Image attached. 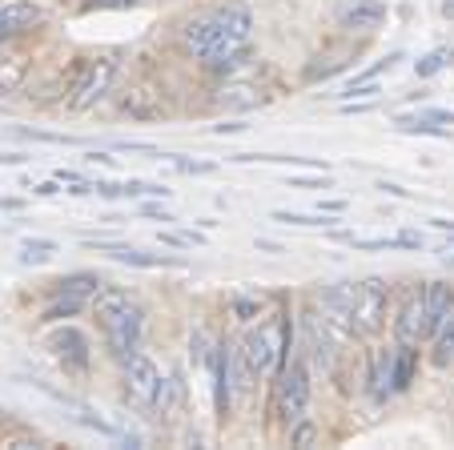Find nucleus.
<instances>
[{
  "instance_id": "nucleus-1",
  "label": "nucleus",
  "mask_w": 454,
  "mask_h": 450,
  "mask_svg": "<svg viewBox=\"0 0 454 450\" xmlns=\"http://www.w3.org/2000/svg\"><path fill=\"white\" fill-rule=\"evenodd\" d=\"M249 36H254V17L246 0H230L225 9L193 20L185 28V49L201 57L214 73H233L249 57Z\"/></svg>"
},
{
  "instance_id": "nucleus-2",
  "label": "nucleus",
  "mask_w": 454,
  "mask_h": 450,
  "mask_svg": "<svg viewBox=\"0 0 454 450\" xmlns=\"http://www.w3.org/2000/svg\"><path fill=\"white\" fill-rule=\"evenodd\" d=\"M89 306H93V318L101 322L105 346H109L113 358H129L133 350L141 346L145 314H141V306L129 297V289L101 286L93 297H89Z\"/></svg>"
},
{
  "instance_id": "nucleus-3",
  "label": "nucleus",
  "mask_w": 454,
  "mask_h": 450,
  "mask_svg": "<svg viewBox=\"0 0 454 450\" xmlns=\"http://www.w3.org/2000/svg\"><path fill=\"white\" fill-rule=\"evenodd\" d=\"M294 350V322L290 314H270L266 322H257L254 330L241 338V354H246L249 370L257 374V383H270V378H278V370H282V362L290 358Z\"/></svg>"
},
{
  "instance_id": "nucleus-4",
  "label": "nucleus",
  "mask_w": 454,
  "mask_h": 450,
  "mask_svg": "<svg viewBox=\"0 0 454 450\" xmlns=\"http://www.w3.org/2000/svg\"><path fill=\"white\" fill-rule=\"evenodd\" d=\"M309 410V370L301 358H286L278 370V418L294 426Z\"/></svg>"
},
{
  "instance_id": "nucleus-5",
  "label": "nucleus",
  "mask_w": 454,
  "mask_h": 450,
  "mask_svg": "<svg viewBox=\"0 0 454 450\" xmlns=\"http://www.w3.org/2000/svg\"><path fill=\"white\" fill-rule=\"evenodd\" d=\"M386 306H390V286L382 278H366L354 286V310L350 322L358 334H378L386 322Z\"/></svg>"
},
{
  "instance_id": "nucleus-6",
  "label": "nucleus",
  "mask_w": 454,
  "mask_h": 450,
  "mask_svg": "<svg viewBox=\"0 0 454 450\" xmlns=\"http://www.w3.org/2000/svg\"><path fill=\"white\" fill-rule=\"evenodd\" d=\"M121 366H125V374H121L125 399L133 402V407L149 410L153 399H157V386H161V370H157V362L145 354V350H133L129 358H121Z\"/></svg>"
},
{
  "instance_id": "nucleus-7",
  "label": "nucleus",
  "mask_w": 454,
  "mask_h": 450,
  "mask_svg": "<svg viewBox=\"0 0 454 450\" xmlns=\"http://www.w3.org/2000/svg\"><path fill=\"white\" fill-rule=\"evenodd\" d=\"M113 81H117V60H89L81 68V81L73 85L69 105L73 109H93L97 101H105L113 93Z\"/></svg>"
},
{
  "instance_id": "nucleus-8",
  "label": "nucleus",
  "mask_w": 454,
  "mask_h": 450,
  "mask_svg": "<svg viewBox=\"0 0 454 450\" xmlns=\"http://www.w3.org/2000/svg\"><path fill=\"white\" fill-rule=\"evenodd\" d=\"M395 338L398 346H419L427 338V306H422V289H411L398 306V318H395Z\"/></svg>"
},
{
  "instance_id": "nucleus-9",
  "label": "nucleus",
  "mask_w": 454,
  "mask_h": 450,
  "mask_svg": "<svg viewBox=\"0 0 454 450\" xmlns=\"http://www.w3.org/2000/svg\"><path fill=\"white\" fill-rule=\"evenodd\" d=\"M301 334H306V354L314 366L322 370H334V342H330V322L317 310L301 314Z\"/></svg>"
},
{
  "instance_id": "nucleus-10",
  "label": "nucleus",
  "mask_w": 454,
  "mask_h": 450,
  "mask_svg": "<svg viewBox=\"0 0 454 450\" xmlns=\"http://www.w3.org/2000/svg\"><path fill=\"white\" fill-rule=\"evenodd\" d=\"M41 20H44L41 4H28V0H9V4H0V41L28 33V28L41 25Z\"/></svg>"
},
{
  "instance_id": "nucleus-11",
  "label": "nucleus",
  "mask_w": 454,
  "mask_h": 450,
  "mask_svg": "<svg viewBox=\"0 0 454 450\" xmlns=\"http://www.w3.org/2000/svg\"><path fill=\"white\" fill-rule=\"evenodd\" d=\"M350 310H354V281H334V286L322 289V314H326L334 326H342V330L354 334Z\"/></svg>"
},
{
  "instance_id": "nucleus-12",
  "label": "nucleus",
  "mask_w": 454,
  "mask_h": 450,
  "mask_svg": "<svg viewBox=\"0 0 454 450\" xmlns=\"http://www.w3.org/2000/svg\"><path fill=\"white\" fill-rule=\"evenodd\" d=\"M52 354L60 358V362L69 366V370H85L89 366V338L81 330H73V326H65V330L52 334Z\"/></svg>"
},
{
  "instance_id": "nucleus-13",
  "label": "nucleus",
  "mask_w": 454,
  "mask_h": 450,
  "mask_svg": "<svg viewBox=\"0 0 454 450\" xmlns=\"http://www.w3.org/2000/svg\"><path fill=\"white\" fill-rule=\"evenodd\" d=\"M422 306H427V334H434L454 310V286L450 281H427L422 286Z\"/></svg>"
},
{
  "instance_id": "nucleus-14",
  "label": "nucleus",
  "mask_w": 454,
  "mask_h": 450,
  "mask_svg": "<svg viewBox=\"0 0 454 450\" xmlns=\"http://www.w3.org/2000/svg\"><path fill=\"white\" fill-rule=\"evenodd\" d=\"M89 246L105 249L109 257L125 265H137V270H161V265H181V257H169V254H145V249H133V246H109V241H89Z\"/></svg>"
},
{
  "instance_id": "nucleus-15",
  "label": "nucleus",
  "mask_w": 454,
  "mask_h": 450,
  "mask_svg": "<svg viewBox=\"0 0 454 450\" xmlns=\"http://www.w3.org/2000/svg\"><path fill=\"white\" fill-rule=\"evenodd\" d=\"M181 407H185V383H181V374H169V378H161V386H157V399H153V414L161 418V422H169V418L181 414Z\"/></svg>"
},
{
  "instance_id": "nucleus-16",
  "label": "nucleus",
  "mask_w": 454,
  "mask_h": 450,
  "mask_svg": "<svg viewBox=\"0 0 454 450\" xmlns=\"http://www.w3.org/2000/svg\"><path fill=\"white\" fill-rule=\"evenodd\" d=\"M338 20H342V28H362V33H370V28H382L386 9L378 0H354L350 9H342Z\"/></svg>"
},
{
  "instance_id": "nucleus-17",
  "label": "nucleus",
  "mask_w": 454,
  "mask_h": 450,
  "mask_svg": "<svg viewBox=\"0 0 454 450\" xmlns=\"http://www.w3.org/2000/svg\"><path fill=\"white\" fill-rule=\"evenodd\" d=\"M225 370H230V386H233V394H249V391H254L257 374L249 370V362H246V354H241L238 342H225Z\"/></svg>"
},
{
  "instance_id": "nucleus-18",
  "label": "nucleus",
  "mask_w": 454,
  "mask_h": 450,
  "mask_svg": "<svg viewBox=\"0 0 454 450\" xmlns=\"http://www.w3.org/2000/svg\"><path fill=\"white\" fill-rule=\"evenodd\" d=\"M370 383H374V399L386 402L395 394V346H386L374 354V374H370Z\"/></svg>"
},
{
  "instance_id": "nucleus-19",
  "label": "nucleus",
  "mask_w": 454,
  "mask_h": 450,
  "mask_svg": "<svg viewBox=\"0 0 454 450\" xmlns=\"http://www.w3.org/2000/svg\"><path fill=\"white\" fill-rule=\"evenodd\" d=\"M274 221H282V225H301V230H330L338 221V213H290V209H274L270 213Z\"/></svg>"
},
{
  "instance_id": "nucleus-20",
  "label": "nucleus",
  "mask_w": 454,
  "mask_h": 450,
  "mask_svg": "<svg viewBox=\"0 0 454 450\" xmlns=\"http://www.w3.org/2000/svg\"><path fill=\"white\" fill-rule=\"evenodd\" d=\"M434 362L454 366V310L446 314V322L434 330Z\"/></svg>"
},
{
  "instance_id": "nucleus-21",
  "label": "nucleus",
  "mask_w": 454,
  "mask_h": 450,
  "mask_svg": "<svg viewBox=\"0 0 454 450\" xmlns=\"http://www.w3.org/2000/svg\"><path fill=\"white\" fill-rule=\"evenodd\" d=\"M105 281L97 273H73V278H60L57 281V294H73V297H93Z\"/></svg>"
},
{
  "instance_id": "nucleus-22",
  "label": "nucleus",
  "mask_w": 454,
  "mask_h": 450,
  "mask_svg": "<svg viewBox=\"0 0 454 450\" xmlns=\"http://www.w3.org/2000/svg\"><path fill=\"white\" fill-rule=\"evenodd\" d=\"M414 362H419V350H414V346H395V394L411 386Z\"/></svg>"
},
{
  "instance_id": "nucleus-23",
  "label": "nucleus",
  "mask_w": 454,
  "mask_h": 450,
  "mask_svg": "<svg viewBox=\"0 0 454 450\" xmlns=\"http://www.w3.org/2000/svg\"><path fill=\"white\" fill-rule=\"evenodd\" d=\"M450 65H454V49H434L422 60H414V77L427 81V77H434V73H442V68H450Z\"/></svg>"
},
{
  "instance_id": "nucleus-24",
  "label": "nucleus",
  "mask_w": 454,
  "mask_h": 450,
  "mask_svg": "<svg viewBox=\"0 0 454 450\" xmlns=\"http://www.w3.org/2000/svg\"><path fill=\"white\" fill-rule=\"evenodd\" d=\"M25 73H28V60L25 57H12L0 65V97L4 93H17L20 85H25Z\"/></svg>"
},
{
  "instance_id": "nucleus-25",
  "label": "nucleus",
  "mask_w": 454,
  "mask_h": 450,
  "mask_svg": "<svg viewBox=\"0 0 454 450\" xmlns=\"http://www.w3.org/2000/svg\"><path fill=\"white\" fill-rule=\"evenodd\" d=\"M262 314H266V297L262 294H238L233 297V318H238V322H257Z\"/></svg>"
},
{
  "instance_id": "nucleus-26",
  "label": "nucleus",
  "mask_w": 454,
  "mask_h": 450,
  "mask_svg": "<svg viewBox=\"0 0 454 450\" xmlns=\"http://www.w3.org/2000/svg\"><path fill=\"white\" fill-rule=\"evenodd\" d=\"M85 306V297H73V294H60L57 302H52L49 310H44V322H65V318H73L77 310Z\"/></svg>"
},
{
  "instance_id": "nucleus-27",
  "label": "nucleus",
  "mask_w": 454,
  "mask_h": 450,
  "mask_svg": "<svg viewBox=\"0 0 454 450\" xmlns=\"http://www.w3.org/2000/svg\"><path fill=\"white\" fill-rule=\"evenodd\" d=\"M173 189L157 186V181H121L117 186V197H169Z\"/></svg>"
},
{
  "instance_id": "nucleus-28",
  "label": "nucleus",
  "mask_w": 454,
  "mask_h": 450,
  "mask_svg": "<svg viewBox=\"0 0 454 450\" xmlns=\"http://www.w3.org/2000/svg\"><path fill=\"white\" fill-rule=\"evenodd\" d=\"M314 438H317V426L306 422V418H298L290 426V446H314Z\"/></svg>"
},
{
  "instance_id": "nucleus-29",
  "label": "nucleus",
  "mask_w": 454,
  "mask_h": 450,
  "mask_svg": "<svg viewBox=\"0 0 454 450\" xmlns=\"http://www.w3.org/2000/svg\"><path fill=\"white\" fill-rule=\"evenodd\" d=\"M52 241H44V238H28L25 241V262H41V257H49L52 254Z\"/></svg>"
},
{
  "instance_id": "nucleus-30",
  "label": "nucleus",
  "mask_w": 454,
  "mask_h": 450,
  "mask_svg": "<svg viewBox=\"0 0 454 450\" xmlns=\"http://www.w3.org/2000/svg\"><path fill=\"white\" fill-rule=\"evenodd\" d=\"M20 137H28V141H49V145H73V137H65V133H41V129H20Z\"/></svg>"
},
{
  "instance_id": "nucleus-31",
  "label": "nucleus",
  "mask_w": 454,
  "mask_h": 450,
  "mask_svg": "<svg viewBox=\"0 0 454 450\" xmlns=\"http://www.w3.org/2000/svg\"><path fill=\"white\" fill-rule=\"evenodd\" d=\"M411 117V113H403ZM414 121H434V125H454V113L450 109H427V113H414Z\"/></svg>"
},
{
  "instance_id": "nucleus-32",
  "label": "nucleus",
  "mask_w": 454,
  "mask_h": 450,
  "mask_svg": "<svg viewBox=\"0 0 454 450\" xmlns=\"http://www.w3.org/2000/svg\"><path fill=\"white\" fill-rule=\"evenodd\" d=\"M286 186H294V189H330V178H286Z\"/></svg>"
},
{
  "instance_id": "nucleus-33",
  "label": "nucleus",
  "mask_w": 454,
  "mask_h": 450,
  "mask_svg": "<svg viewBox=\"0 0 454 450\" xmlns=\"http://www.w3.org/2000/svg\"><path fill=\"white\" fill-rule=\"evenodd\" d=\"M181 173H214V162H181V157H169Z\"/></svg>"
},
{
  "instance_id": "nucleus-34",
  "label": "nucleus",
  "mask_w": 454,
  "mask_h": 450,
  "mask_svg": "<svg viewBox=\"0 0 454 450\" xmlns=\"http://www.w3.org/2000/svg\"><path fill=\"white\" fill-rule=\"evenodd\" d=\"M165 246H201L198 233H161Z\"/></svg>"
},
{
  "instance_id": "nucleus-35",
  "label": "nucleus",
  "mask_w": 454,
  "mask_h": 450,
  "mask_svg": "<svg viewBox=\"0 0 454 450\" xmlns=\"http://www.w3.org/2000/svg\"><path fill=\"white\" fill-rule=\"evenodd\" d=\"M36 197H57L60 193V181H41V186H33Z\"/></svg>"
},
{
  "instance_id": "nucleus-36",
  "label": "nucleus",
  "mask_w": 454,
  "mask_h": 450,
  "mask_svg": "<svg viewBox=\"0 0 454 450\" xmlns=\"http://www.w3.org/2000/svg\"><path fill=\"white\" fill-rule=\"evenodd\" d=\"M246 129H249L246 121H225V125H214V133L225 137V133H246Z\"/></svg>"
},
{
  "instance_id": "nucleus-37",
  "label": "nucleus",
  "mask_w": 454,
  "mask_h": 450,
  "mask_svg": "<svg viewBox=\"0 0 454 450\" xmlns=\"http://www.w3.org/2000/svg\"><path fill=\"white\" fill-rule=\"evenodd\" d=\"M378 189H382V193H390V197H411V189L395 186V181H378Z\"/></svg>"
},
{
  "instance_id": "nucleus-38",
  "label": "nucleus",
  "mask_w": 454,
  "mask_h": 450,
  "mask_svg": "<svg viewBox=\"0 0 454 450\" xmlns=\"http://www.w3.org/2000/svg\"><path fill=\"white\" fill-rule=\"evenodd\" d=\"M25 162H33L28 154H0V165H25Z\"/></svg>"
},
{
  "instance_id": "nucleus-39",
  "label": "nucleus",
  "mask_w": 454,
  "mask_h": 450,
  "mask_svg": "<svg viewBox=\"0 0 454 450\" xmlns=\"http://www.w3.org/2000/svg\"><path fill=\"white\" fill-rule=\"evenodd\" d=\"M427 225H434V230H446V233H454V221H450V217H427Z\"/></svg>"
},
{
  "instance_id": "nucleus-40",
  "label": "nucleus",
  "mask_w": 454,
  "mask_h": 450,
  "mask_svg": "<svg viewBox=\"0 0 454 450\" xmlns=\"http://www.w3.org/2000/svg\"><path fill=\"white\" fill-rule=\"evenodd\" d=\"M322 213H346V201H317Z\"/></svg>"
},
{
  "instance_id": "nucleus-41",
  "label": "nucleus",
  "mask_w": 454,
  "mask_h": 450,
  "mask_svg": "<svg viewBox=\"0 0 454 450\" xmlns=\"http://www.w3.org/2000/svg\"><path fill=\"white\" fill-rule=\"evenodd\" d=\"M141 213H145V217H161V221H173V217H169V213H165V209H161V205H145V209H141Z\"/></svg>"
},
{
  "instance_id": "nucleus-42",
  "label": "nucleus",
  "mask_w": 454,
  "mask_h": 450,
  "mask_svg": "<svg viewBox=\"0 0 454 450\" xmlns=\"http://www.w3.org/2000/svg\"><path fill=\"white\" fill-rule=\"evenodd\" d=\"M257 249H266V254H282V246H278V241H266V238H257Z\"/></svg>"
},
{
  "instance_id": "nucleus-43",
  "label": "nucleus",
  "mask_w": 454,
  "mask_h": 450,
  "mask_svg": "<svg viewBox=\"0 0 454 450\" xmlns=\"http://www.w3.org/2000/svg\"><path fill=\"white\" fill-rule=\"evenodd\" d=\"M20 205H25L20 197H0V209H20Z\"/></svg>"
},
{
  "instance_id": "nucleus-44",
  "label": "nucleus",
  "mask_w": 454,
  "mask_h": 450,
  "mask_svg": "<svg viewBox=\"0 0 454 450\" xmlns=\"http://www.w3.org/2000/svg\"><path fill=\"white\" fill-rule=\"evenodd\" d=\"M89 162H97V165H113V157H109V154H89Z\"/></svg>"
},
{
  "instance_id": "nucleus-45",
  "label": "nucleus",
  "mask_w": 454,
  "mask_h": 450,
  "mask_svg": "<svg viewBox=\"0 0 454 450\" xmlns=\"http://www.w3.org/2000/svg\"><path fill=\"white\" fill-rule=\"evenodd\" d=\"M446 265H450V270H454V254H446Z\"/></svg>"
}]
</instances>
